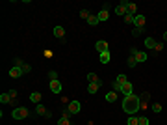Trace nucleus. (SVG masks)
<instances>
[{
    "label": "nucleus",
    "instance_id": "obj_2",
    "mask_svg": "<svg viewBox=\"0 0 167 125\" xmlns=\"http://www.w3.org/2000/svg\"><path fill=\"white\" fill-rule=\"evenodd\" d=\"M28 108H24V107H15L13 108V112H11V116H13V120H24V118H28Z\"/></svg>",
    "mask_w": 167,
    "mask_h": 125
},
{
    "label": "nucleus",
    "instance_id": "obj_31",
    "mask_svg": "<svg viewBox=\"0 0 167 125\" xmlns=\"http://www.w3.org/2000/svg\"><path fill=\"white\" fill-rule=\"evenodd\" d=\"M152 112L160 114V112H162V105H160V103H154V105H152Z\"/></svg>",
    "mask_w": 167,
    "mask_h": 125
},
{
    "label": "nucleus",
    "instance_id": "obj_34",
    "mask_svg": "<svg viewBox=\"0 0 167 125\" xmlns=\"http://www.w3.org/2000/svg\"><path fill=\"white\" fill-rule=\"evenodd\" d=\"M139 125H149V118L141 116V118H139Z\"/></svg>",
    "mask_w": 167,
    "mask_h": 125
},
{
    "label": "nucleus",
    "instance_id": "obj_14",
    "mask_svg": "<svg viewBox=\"0 0 167 125\" xmlns=\"http://www.w3.org/2000/svg\"><path fill=\"white\" fill-rule=\"evenodd\" d=\"M99 60H100V64H110V60H111L110 51H108V52H102L100 56H99Z\"/></svg>",
    "mask_w": 167,
    "mask_h": 125
},
{
    "label": "nucleus",
    "instance_id": "obj_36",
    "mask_svg": "<svg viewBox=\"0 0 167 125\" xmlns=\"http://www.w3.org/2000/svg\"><path fill=\"white\" fill-rule=\"evenodd\" d=\"M9 97H11V99H15V97H17V90H9Z\"/></svg>",
    "mask_w": 167,
    "mask_h": 125
},
{
    "label": "nucleus",
    "instance_id": "obj_11",
    "mask_svg": "<svg viewBox=\"0 0 167 125\" xmlns=\"http://www.w3.org/2000/svg\"><path fill=\"white\" fill-rule=\"evenodd\" d=\"M54 36L58 39H65V30L63 26H54Z\"/></svg>",
    "mask_w": 167,
    "mask_h": 125
},
{
    "label": "nucleus",
    "instance_id": "obj_16",
    "mask_svg": "<svg viewBox=\"0 0 167 125\" xmlns=\"http://www.w3.org/2000/svg\"><path fill=\"white\" fill-rule=\"evenodd\" d=\"M99 88H100V84H97V82H89V86H87V92L89 93H97V92H99Z\"/></svg>",
    "mask_w": 167,
    "mask_h": 125
},
{
    "label": "nucleus",
    "instance_id": "obj_20",
    "mask_svg": "<svg viewBox=\"0 0 167 125\" xmlns=\"http://www.w3.org/2000/svg\"><path fill=\"white\" fill-rule=\"evenodd\" d=\"M97 17H99V21H108V17H110V13H108V10H100L99 13H97Z\"/></svg>",
    "mask_w": 167,
    "mask_h": 125
},
{
    "label": "nucleus",
    "instance_id": "obj_12",
    "mask_svg": "<svg viewBox=\"0 0 167 125\" xmlns=\"http://www.w3.org/2000/svg\"><path fill=\"white\" fill-rule=\"evenodd\" d=\"M147 58H149L147 52H143V51H137V52H136V62H137V64H141V62H147Z\"/></svg>",
    "mask_w": 167,
    "mask_h": 125
},
{
    "label": "nucleus",
    "instance_id": "obj_37",
    "mask_svg": "<svg viewBox=\"0 0 167 125\" xmlns=\"http://www.w3.org/2000/svg\"><path fill=\"white\" fill-rule=\"evenodd\" d=\"M154 51H158V52L163 51V43H156V49H154Z\"/></svg>",
    "mask_w": 167,
    "mask_h": 125
},
{
    "label": "nucleus",
    "instance_id": "obj_21",
    "mask_svg": "<svg viewBox=\"0 0 167 125\" xmlns=\"http://www.w3.org/2000/svg\"><path fill=\"white\" fill-rule=\"evenodd\" d=\"M106 101H108V103H115V101H117V92H113V90H111V92H108V93H106Z\"/></svg>",
    "mask_w": 167,
    "mask_h": 125
},
{
    "label": "nucleus",
    "instance_id": "obj_8",
    "mask_svg": "<svg viewBox=\"0 0 167 125\" xmlns=\"http://www.w3.org/2000/svg\"><path fill=\"white\" fill-rule=\"evenodd\" d=\"M95 49H97L100 54H102V52H108V43H106V41H102V39H99V41L95 43Z\"/></svg>",
    "mask_w": 167,
    "mask_h": 125
},
{
    "label": "nucleus",
    "instance_id": "obj_24",
    "mask_svg": "<svg viewBox=\"0 0 167 125\" xmlns=\"http://www.w3.org/2000/svg\"><path fill=\"white\" fill-rule=\"evenodd\" d=\"M126 125H139V118L137 116H128Z\"/></svg>",
    "mask_w": 167,
    "mask_h": 125
},
{
    "label": "nucleus",
    "instance_id": "obj_38",
    "mask_svg": "<svg viewBox=\"0 0 167 125\" xmlns=\"http://www.w3.org/2000/svg\"><path fill=\"white\" fill-rule=\"evenodd\" d=\"M163 41H167V32H165V34H163Z\"/></svg>",
    "mask_w": 167,
    "mask_h": 125
},
{
    "label": "nucleus",
    "instance_id": "obj_30",
    "mask_svg": "<svg viewBox=\"0 0 167 125\" xmlns=\"http://www.w3.org/2000/svg\"><path fill=\"white\" fill-rule=\"evenodd\" d=\"M124 23H126V24H134V15L126 13V15H124Z\"/></svg>",
    "mask_w": 167,
    "mask_h": 125
},
{
    "label": "nucleus",
    "instance_id": "obj_4",
    "mask_svg": "<svg viewBox=\"0 0 167 125\" xmlns=\"http://www.w3.org/2000/svg\"><path fill=\"white\" fill-rule=\"evenodd\" d=\"M128 4H130V2H126V0H123V2H121V4L115 8V13H117V15H121V17H124V15L128 13Z\"/></svg>",
    "mask_w": 167,
    "mask_h": 125
},
{
    "label": "nucleus",
    "instance_id": "obj_25",
    "mask_svg": "<svg viewBox=\"0 0 167 125\" xmlns=\"http://www.w3.org/2000/svg\"><path fill=\"white\" fill-rule=\"evenodd\" d=\"M128 13H130V15H134V17L137 15V6H136L134 2H130V4H128Z\"/></svg>",
    "mask_w": 167,
    "mask_h": 125
},
{
    "label": "nucleus",
    "instance_id": "obj_1",
    "mask_svg": "<svg viewBox=\"0 0 167 125\" xmlns=\"http://www.w3.org/2000/svg\"><path fill=\"white\" fill-rule=\"evenodd\" d=\"M139 108H141L139 95H134V93L124 95V99H123V110H124L128 116H136V112H137Z\"/></svg>",
    "mask_w": 167,
    "mask_h": 125
},
{
    "label": "nucleus",
    "instance_id": "obj_7",
    "mask_svg": "<svg viewBox=\"0 0 167 125\" xmlns=\"http://www.w3.org/2000/svg\"><path fill=\"white\" fill-rule=\"evenodd\" d=\"M58 125H73V123H71V114H69L67 110L63 112V116L58 120Z\"/></svg>",
    "mask_w": 167,
    "mask_h": 125
},
{
    "label": "nucleus",
    "instance_id": "obj_17",
    "mask_svg": "<svg viewBox=\"0 0 167 125\" xmlns=\"http://www.w3.org/2000/svg\"><path fill=\"white\" fill-rule=\"evenodd\" d=\"M30 101L36 103V105H39V103H41V93L39 92H32L30 93Z\"/></svg>",
    "mask_w": 167,
    "mask_h": 125
},
{
    "label": "nucleus",
    "instance_id": "obj_19",
    "mask_svg": "<svg viewBox=\"0 0 167 125\" xmlns=\"http://www.w3.org/2000/svg\"><path fill=\"white\" fill-rule=\"evenodd\" d=\"M156 43H158V41L154 38H147V39H145V47H147V49H156Z\"/></svg>",
    "mask_w": 167,
    "mask_h": 125
},
{
    "label": "nucleus",
    "instance_id": "obj_10",
    "mask_svg": "<svg viewBox=\"0 0 167 125\" xmlns=\"http://www.w3.org/2000/svg\"><path fill=\"white\" fill-rule=\"evenodd\" d=\"M139 101H141V108H147L149 101H150V93H149V92H143L141 97H139Z\"/></svg>",
    "mask_w": 167,
    "mask_h": 125
},
{
    "label": "nucleus",
    "instance_id": "obj_6",
    "mask_svg": "<svg viewBox=\"0 0 167 125\" xmlns=\"http://www.w3.org/2000/svg\"><path fill=\"white\" fill-rule=\"evenodd\" d=\"M15 65H19L20 69H23V73H30L32 71V65L26 64V62H23V60H19V58L15 60Z\"/></svg>",
    "mask_w": 167,
    "mask_h": 125
},
{
    "label": "nucleus",
    "instance_id": "obj_26",
    "mask_svg": "<svg viewBox=\"0 0 167 125\" xmlns=\"http://www.w3.org/2000/svg\"><path fill=\"white\" fill-rule=\"evenodd\" d=\"M143 32H145V26H136V28L132 30V36H136V38H137V36H141Z\"/></svg>",
    "mask_w": 167,
    "mask_h": 125
},
{
    "label": "nucleus",
    "instance_id": "obj_35",
    "mask_svg": "<svg viewBox=\"0 0 167 125\" xmlns=\"http://www.w3.org/2000/svg\"><path fill=\"white\" fill-rule=\"evenodd\" d=\"M113 92H121V84H119V82H113Z\"/></svg>",
    "mask_w": 167,
    "mask_h": 125
},
{
    "label": "nucleus",
    "instance_id": "obj_18",
    "mask_svg": "<svg viewBox=\"0 0 167 125\" xmlns=\"http://www.w3.org/2000/svg\"><path fill=\"white\" fill-rule=\"evenodd\" d=\"M145 21H147V19H145V15H136L134 17V24L136 26H145Z\"/></svg>",
    "mask_w": 167,
    "mask_h": 125
},
{
    "label": "nucleus",
    "instance_id": "obj_32",
    "mask_svg": "<svg viewBox=\"0 0 167 125\" xmlns=\"http://www.w3.org/2000/svg\"><path fill=\"white\" fill-rule=\"evenodd\" d=\"M89 15H91V13H89L87 10H82V11H80V17H82V19H86V21L89 19Z\"/></svg>",
    "mask_w": 167,
    "mask_h": 125
},
{
    "label": "nucleus",
    "instance_id": "obj_13",
    "mask_svg": "<svg viewBox=\"0 0 167 125\" xmlns=\"http://www.w3.org/2000/svg\"><path fill=\"white\" fill-rule=\"evenodd\" d=\"M121 92H123V95H130V93H132V82H130V80L124 82V84L121 86Z\"/></svg>",
    "mask_w": 167,
    "mask_h": 125
},
{
    "label": "nucleus",
    "instance_id": "obj_33",
    "mask_svg": "<svg viewBox=\"0 0 167 125\" xmlns=\"http://www.w3.org/2000/svg\"><path fill=\"white\" fill-rule=\"evenodd\" d=\"M48 79H50V80H58V73H56V71H48Z\"/></svg>",
    "mask_w": 167,
    "mask_h": 125
},
{
    "label": "nucleus",
    "instance_id": "obj_28",
    "mask_svg": "<svg viewBox=\"0 0 167 125\" xmlns=\"http://www.w3.org/2000/svg\"><path fill=\"white\" fill-rule=\"evenodd\" d=\"M36 112H37L39 116H45V114H46V108H45V107H43V105H41V103H39V105L36 107Z\"/></svg>",
    "mask_w": 167,
    "mask_h": 125
},
{
    "label": "nucleus",
    "instance_id": "obj_3",
    "mask_svg": "<svg viewBox=\"0 0 167 125\" xmlns=\"http://www.w3.org/2000/svg\"><path fill=\"white\" fill-rule=\"evenodd\" d=\"M82 110V103L80 101H71L69 103V107H67V112L69 114H78Z\"/></svg>",
    "mask_w": 167,
    "mask_h": 125
},
{
    "label": "nucleus",
    "instance_id": "obj_29",
    "mask_svg": "<svg viewBox=\"0 0 167 125\" xmlns=\"http://www.w3.org/2000/svg\"><path fill=\"white\" fill-rule=\"evenodd\" d=\"M126 64H128V67H136V65H137V62H136V56H128Z\"/></svg>",
    "mask_w": 167,
    "mask_h": 125
},
{
    "label": "nucleus",
    "instance_id": "obj_23",
    "mask_svg": "<svg viewBox=\"0 0 167 125\" xmlns=\"http://www.w3.org/2000/svg\"><path fill=\"white\" fill-rule=\"evenodd\" d=\"M87 80H89V82H97V84H102V80H99L97 73H89V75H87Z\"/></svg>",
    "mask_w": 167,
    "mask_h": 125
},
{
    "label": "nucleus",
    "instance_id": "obj_9",
    "mask_svg": "<svg viewBox=\"0 0 167 125\" xmlns=\"http://www.w3.org/2000/svg\"><path fill=\"white\" fill-rule=\"evenodd\" d=\"M50 92L52 93H61V82L60 80H50Z\"/></svg>",
    "mask_w": 167,
    "mask_h": 125
},
{
    "label": "nucleus",
    "instance_id": "obj_27",
    "mask_svg": "<svg viewBox=\"0 0 167 125\" xmlns=\"http://www.w3.org/2000/svg\"><path fill=\"white\" fill-rule=\"evenodd\" d=\"M115 82H119V84L123 86L124 82H128V79H126V75H123V73H121V75H117V79H115Z\"/></svg>",
    "mask_w": 167,
    "mask_h": 125
},
{
    "label": "nucleus",
    "instance_id": "obj_15",
    "mask_svg": "<svg viewBox=\"0 0 167 125\" xmlns=\"http://www.w3.org/2000/svg\"><path fill=\"white\" fill-rule=\"evenodd\" d=\"M0 103H2V105H11L13 99L9 97V93H2V95H0Z\"/></svg>",
    "mask_w": 167,
    "mask_h": 125
},
{
    "label": "nucleus",
    "instance_id": "obj_5",
    "mask_svg": "<svg viewBox=\"0 0 167 125\" xmlns=\"http://www.w3.org/2000/svg\"><path fill=\"white\" fill-rule=\"evenodd\" d=\"M8 75H9L11 79H19V77H23L24 73H23V69H20L19 65H13V67L9 69V71H8Z\"/></svg>",
    "mask_w": 167,
    "mask_h": 125
},
{
    "label": "nucleus",
    "instance_id": "obj_22",
    "mask_svg": "<svg viewBox=\"0 0 167 125\" xmlns=\"http://www.w3.org/2000/svg\"><path fill=\"white\" fill-rule=\"evenodd\" d=\"M99 23H100V21H99V17H97V15H89V19H87V24L89 26H97Z\"/></svg>",
    "mask_w": 167,
    "mask_h": 125
}]
</instances>
